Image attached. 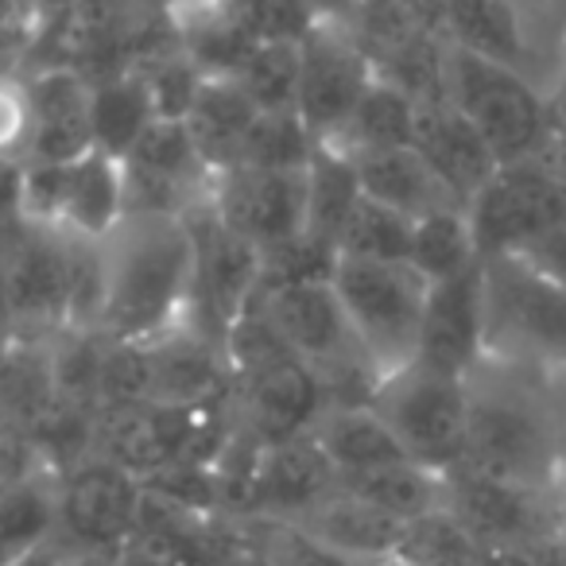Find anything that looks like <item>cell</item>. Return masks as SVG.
Wrapping results in <instances>:
<instances>
[{"instance_id":"6da1fadb","label":"cell","mask_w":566,"mask_h":566,"mask_svg":"<svg viewBox=\"0 0 566 566\" xmlns=\"http://www.w3.org/2000/svg\"><path fill=\"white\" fill-rule=\"evenodd\" d=\"M195 226L167 213H128L102 241L105 295L97 331L113 342H156L190 326Z\"/></svg>"},{"instance_id":"7a4b0ae2","label":"cell","mask_w":566,"mask_h":566,"mask_svg":"<svg viewBox=\"0 0 566 566\" xmlns=\"http://www.w3.org/2000/svg\"><path fill=\"white\" fill-rule=\"evenodd\" d=\"M465 465L563 493L566 458L555 380L485 357L465 380Z\"/></svg>"},{"instance_id":"3957f363","label":"cell","mask_w":566,"mask_h":566,"mask_svg":"<svg viewBox=\"0 0 566 566\" xmlns=\"http://www.w3.org/2000/svg\"><path fill=\"white\" fill-rule=\"evenodd\" d=\"M229 408L233 427L256 447L311 434L326 411L323 380L307 361L275 334L264 311L252 307L226 338Z\"/></svg>"},{"instance_id":"277c9868","label":"cell","mask_w":566,"mask_h":566,"mask_svg":"<svg viewBox=\"0 0 566 566\" xmlns=\"http://www.w3.org/2000/svg\"><path fill=\"white\" fill-rule=\"evenodd\" d=\"M485 275V357L566 385V287L527 264L501 256Z\"/></svg>"},{"instance_id":"5b68a950","label":"cell","mask_w":566,"mask_h":566,"mask_svg":"<svg viewBox=\"0 0 566 566\" xmlns=\"http://www.w3.org/2000/svg\"><path fill=\"white\" fill-rule=\"evenodd\" d=\"M264 318L287 346L323 380L326 408L334 403H369L380 385L373 365L365 361L331 280H287L264 287L256 300Z\"/></svg>"},{"instance_id":"8992f818","label":"cell","mask_w":566,"mask_h":566,"mask_svg":"<svg viewBox=\"0 0 566 566\" xmlns=\"http://www.w3.org/2000/svg\"><path fill=\"white\" fill-rule=\"evenodd\" d=\"M447 97L485 136L501 164L535 159L555 128L551 94L532 74L504 59L462 48V43L450 48Z\"/></svg>"},{"instance_id":"52a82bcc","label":"cell","mask_w":566,"mask_h":566,"mask_svg":"<svg viewBox=\"0 0 566 566\" xmlns=\"http://www.w3.org/2000/svg\"><path fill=\"white\" fill-rule=\"evenodd\" d=\"M331 283L377 380L416 361L419 326H423L427 292H431V283L416 268L338 256L331 268Z\"/></svg>"},{"instance_id":"ba28073f","label":"cell","mask_w":566,"mask_h":566,"mask_svg":"<svg viewBox=\"0 0 566 566\" xmlns=\"http://www.w3.org/2000/svg\"><path fill=\"white\" fill-rule=\"evenodd\" d=\"M369 403L392 427L396 442L411 462L434 473L465 462V411H470L465 380L411 361L380 380Z\"/></svg>"},{"instance_id":"9c48e42d","label":"cell","mask_w":566,"mask_h":566,"mask_svg":"<svg viewBox=\"0 0 566 566\" xmlns=\"http://www.w3.org/2000/svg\"><path fill=\"white\" fill-rule=\"evenodd\" d=\"M0 323L40 342L71 326V237L24 226L0 252Z\"/></svg>"},{"instance_id":"30bf717a","label":"cell","mask_w":566,"mask_h":566,"mask_svg":"<svg viewBox=\"0 0 566 566\" xmlns=\"http://www.w3.org/2000/svg\"><path fill=\"white\" fill-rule=\"evenodd\" d=\"M481 264L501 256H524L551 229L566 221V198L539 159L501 164L496 175L465 202Z\"/></svg>"},{"instance_id":"8fae6325","label":"cell","mask_w":566,"mask_h":566,"mask_svg":"<svg viewBox=\"0 0 566 566\" xmlns=\"http://www.w3.org/2000/svg\"><path fill=\"white\" fill-rule=\"evenodd\" d=\"M195 226V300H190V326L218 346H226L229 331L256 307L264 287V252L226 229L210 213V202L190 213Z\"/></svg>"},{"instance_id":"7c38bea8","label":"cell","mask_w":566,"mask_h":566,"mask_svg":"<svg viewBox=\"0 0 566 566\" xmlns=\"http://www.w3.org/2000/svg\"><path fill=\"white\" fill-rule=\"evenodd\" d=\"M442 509L465 524L481 547H535L558 527V496L496 473L454 465L442 473Z\"/></svg>"},{"instance_id":"4fadbf2b","label":"cell","mask_w":566,"mask_h":566,"mask_svg":"<svg viewBox=\"0 0 566 566\" xmlns=\"http://www.w3.org/2000/svg\"><path fill=\"white\" fill-rule=\"evenodd\" d=\"M300 97L295 113L315 136V144H334L357 102L377 82V66L369 63L346 24H315L300 43Z\"/></svg>"},{"instance_id":"5bb4252c","label":"cell","mask_w":566,"mask_h":566,"mask_svg":"<svg viewBox=\"0 0 566 566\" xmlns=\"http://www.w3.org/2000/svg\"><path fill=\"white\" fill-rule=\"evenodd\" d=\"M342 485L338 470L311 434L260 447L233 489L237 520H303Z\"/></svg>"},{"instance_id":"9a60e30c","label":"cell","mask_w":566,"mask_h":566,"mask_svg":"<svg viewBox=\"0 0 566 566\" xmlns=\"http://www.w3.org/2000/svg\"><path fill=\"white\" fill-rule=\"evenodd\" d=\"M59 527L66 551H120L140 520L144 481L105 458H86L55 481Z\"/></svg>"},{"instance_id":"2e32d148","label":"cell","mask_w":566,"mask_h":566,"mask_svg":"<svg viewBox=\"0 0 566 566\" xmlns=\"http://www.w3.org/2000/svg\"><path fill=\"white\" fill-rule=\"evenodd\" d=\"M210 213L268 256L307 229V175L229 167L210 182Z\"/></svg>"},{"instance_id":"e0dca14e","label":"cell","mask_w":566,"mask_h":566,"mask_svg":"<svg viewBox=\"0 0 566 566\" xmlns=\"http://www.w3.org/2000/svg\"><path fill=\"white\" fill-rule=\"evenodd\" d=\"M481 361H485V275L478 264L454 280L431 283L416 365L470 380Z\"/></svg>"},{"instance_id":"ac0fdd59","label":"cell","mask_w":566,"mask_h":566,"mask_svg":"<svg viewBox=\"0 0 566 566\" xmlns=\"http://www.w3.org/2000/svg\"><path fill=\"white\" fill-rule=\"evenodd\" d=\"M28 82V156L40 164H74L94 151V86L74 66H40L20 71Z\"/></svg>"},{"instance_id":"d6986e66","label":"cell","mask_w":566,"mask_h":566,"mask_svg":"<svg viewBox=\"0 0 566 566\" xmlns=\"http://www.w3.org/2000/svg\"><path fill=\"white\" fill-rule=\"evenodd\" d=\"M411 148L439 171V179L462 198V206L496 175L501 159L485 144V136L470 125L462 109L447 94L431 102H416L411 120Z\"/></svg>"},{"instance_id":"ffe728a7","label":"cell","mask_w":566,"mask_h":566,"mask_svg":"<svg viewBox=\"0 0 566 566\" xmlns=\"http://www.w3.org/2000/svg\"><path fill=\"white\" fill-rule=\"evenodd\" d=\"M151 346V373H156V403L171 408H210L229 400V357L226 346L182 326Z\"/></svg>"},{"instance_id":"44dd1931","label":"cell","mask_w":566,"mask_h":566,"mask_svg":"<svg viewBox=\"0 0 566 566\" xmlns=\"http://www.w3.org/2000/svg\"><path fill=\"white\" fill-rule=\"evenodd\" d=\"M128 218L125 159L94 148L74 164H63V198H59V233L102 244Z\"/></svg>"},{"instance_id":"7402d4cb","label":"cell","mask_w":566,"mask_h":566,"mask_svg":"<svg viewBox=\"0 0 566 566\" xmlns=\"http://www.w3.org/2000/svg\"><path fill=\"white\" fill-rule=\"evenodd\" d=\"M349 159L357 167L365 198L403 213L408 221L431 218L439 210H465L462 198L439 179V171L411 144L385 148V151H365V156H349Z\"/></svg>"},{"instance_id":"603a6c76","label":"cell","mask_w":566,"mask_h":566,"mask_svg":"<svg viewBox=\"0 0 566 566\" xmlns=\"http://www.w3.org/2000/svg\"><path fill=\"white\" fill-rule=\"evenodd\" d=\"M307 532H315L318 539H326L331 547H338L342 555H349L354 563H380V558L396 555V543L403 535V520L380 512L377 504L361 501L357 493H349L346 485H338L315 512H307L303 520Z\"/></svg>"},{"instance_id":"cb8c5ba5","label":"cell","mask_w":566,"mask_h":566,"mask_svg":"<svg viewBox=\"0 0 566 566\" xmlns=\"http://www.w3.org/2000/svg\"><path fill=\"white\" fill-rule=\"evenodd\" d=\"M256 113L260 109L249 102V94H244L233 78H206L202 86H198L182 125H187L190 140H195L202 164L210 167V175H221V171H229V167H237L241 144H244V136H249Z\"/></svg>"},{"instance_id":"d4e9b609","label":"cell","mask_w":566,"mask_h":566,"mask_svg":"<svg viewBox=\"0 0 566 566\" xmlns=\"http://www.w3.org/2000/svg\"><path fill=\"white\" fill-rule=\"evenodd\" d=\"M311 439L323 447V454L331 458L338 478L408 458L400 442H396L392 427L377 416L373 403H334L315 419Z\"/></svg>"},{"instance_id":"484cf974","label":"cell","mask_w":566,"mask_h":566,"mask_svg":"<svg viewBox=\"0 0 566 566\" xmlns=\"http://www.w3.org/2000/svg\"><path fill=\"white\" fill-rule=\"evenodd\" d=\"M51 473L0 481V566L20 563L55 539L59 493Z\"/></svg>"},{"instance_id":"4316f807","label":"cell","mask_w":566,"mask_h":566,"mask_svg":"<svg viewBox=\"0 0 566 566\" xmlns=\"http://www.w3.org/2000/svg\"><path fill=\"white\" fill-rule=\"evenodd\" d=\"M303 175H307V229H303V237L338 252L342 229L365 195L354 159L331 144H318Z\"/></svg>"},{"instance_id":"83f0119b","label":"cell","mask_w":566,"mask_h":566,"mask_svg":"<svg viewBox=\"0 0 566 566\" xmlns=\"http://www.w3.org/2000/svg\"><path fill=\"white\" fill-rule=\"evenodd\" d=\"M342 485L361 496V501L377 504L388 516L403 520V524L442 509V473L427 470V465L411 462V458L377 465V470L349 473V478H342Z\"/></svg>"},{"instance_id":"f1b7e54d","label":"cell","mask_w":566,"mask_h":566,"mask_svg":"<svg viewBox=\"0 0 566 566\" xmlns=\"http://www.w3.org/2000/svg\"><path fill=\"white\" fill-rule=\"evenodd\" d=\"M94 97H90V109H94V144L109 156L125 159L128 148L136 144V136L156 120L151 109L148 86H144L140 71H120L109 78L90 82Z\"/></svg>"},{"instance_id":"f546056e","label":"cell","mask_w":566,"mask_h":566,"mask_svg":"<svg viewBox=\"0 0 566 566\" xmlns=\"http://www.w3.org/2000/svg\"><path fill=\"white\" fill-rule=\"evenodd\" d=\"M478 244L465 210H439L431 218L411 221V249L408 268H416L427 283L454 280V275L478 268Z\"/></svg>"},{"instance_id":"4dcf8cb0","label":"cell","mask_w":566,"mask_h":566,"mask_svg":"<svg viewBox=\"0 0 566 566\" xmlns=\"http://www.w3.org/2000/svg\"><path fill=\"white\" fill-rule=\"evenodd\" d=\"M411 120H416V102L377 78L369 86V94L357 102L354 117L346 120V128H342L331 148L346 151V156L403 148V144H411Z\"/></svg>"},{"instance_id":"1f68e13d","label":"cell","mask_w":566,"mask_h":566,"mask_svg":"<svg viewBox=\"0 0 566 566\" xmlns=\"http://www.w3.org/2000/svg\"><path fill=\"white\" fill-rule=\"evenodd\" d=\"M392 558L400 566H481V543L450 509H434L403 527Z\"/></svg>"},{"instance_id":"d6a6232c","label":"cell","mask_w":566,"mask_h":566,"mask_svg":"<svg viewBox=\"0 0 566 566\" xmlns=\"http://www.w3.org/2000/svg\"><path fill=\"white\" fill-rule=\"evenodd\" d=\"M315 136L300 120V113H256L249 136L241 144L237 167H264V171H307L315 156Z\"/></svg>"},{"instance_id":"836d02e7","label":"cell","mask_w":566,"mask_h":566,"mask_svg":"<svg viewBox=\"0 0 566 566\" xmlns=\"http://www.w3.org/2000/svg\"><path fill=\"white\" fill-rule=\"evenodd\" d=\"M300 43H256L233 82L260 113H287L300 97Z\"/></svg>"},{"instance_id":"e575fe53","label":"cell","mask_w":566,"mask_h":566,"mask_svg":"<svg viewBox=\"0 0 566 566\" xmlns=\"http://www.w3.org/2000/svg\"><path fill=\"white\" fill-rule=\"evenodd\" d=\"M524 35L527 74L551 94L566 66V0H512Z\"/></svg>"},{"instance_id":"d590c367","label":"cell","mask_w":566,"mask_h":566,"mask_svg":"<svg viewBox=\"0 0 566 566\" xmlns=\"http://www.w3.org/2000/svg\"><path fill=\"white\" fill-rule=\"evenodd\" d=\"M408 249H411V221L403 213L388 210V206L361 195V202L354 206V213H349L346 229L338 237V256L408 264Z\"/></svg>"},{"instance_id":"8d00e7d4","label":"cell","mask_w":566,"mask_h":566,"mask_svg":"<svg viewBox=\"0 0 566 566\" xmlns=\"http://www.w3.org/2000/svg\"><path fill=\"white\" fill-rule=\"evenodd\" d=\"M249 539L260 547V555L272 566H365L342 555L315 532H307L295 520H244Z\"/></svg>"},{"instance_id":"74e56055","label":"cell","mask_w":566,"mask_h":566,"mask_svg":"<svg viewBox=\"0 0 566 566\" xmlns=\"http://www.w3.org/2000/svg\"><path fill=\"white\" fill-rule=\"evenodd\" d=\"M221 12L256 43H303L315 28L303 0H221Z\"/></svg>"},{"instance_id":"f35d334b","label":"cell","mask_w":566,"mask_h":566,"mask_svg":"<svg viewBox=\"0 0 566 566\" xmlns=\"http://www.w3.org/2000/svg\"><path fill=\"white\" fill-rule=\"evenodd\" d=\"M136 71H140L144 86H148L151 109H156V117H164V120H182V117H187L198 86L206 82L202 71H198V66L182 55V48L164 51V55L140 63Z\"/></svg>"},{"instance_id":"ab89813d","label":"cell","mask_w":566,"mask_h":566,"mask_svg":"<svg viewBox=\"0 0 566 566\" xmlns=\"http://www.w3.org/2000/svg\"><path fill=\"white\" fill-rule=\"evenodd\" d=\"M28 82L12 63L0 66V159L28 156Z\"/></svg>"},{"instance_id":"60d3db41","label":"cell","mask_w":566,"mask_h":566,"mask_svg":"<svg viewBox=\"0 0 566 566\" xmlns=\"http://www.w3.org/2000/svg\"><path fill=\"white\" fill-rule=\"evenodd\" d=\"M35 473H48V465H43L28 427L9 416H0V481L35 478ZM51 478H55V473H51Z\"/></svg>"},{"instance_id":"b9f144b4","label":"cell","mask_w":566,"mask_h":566,"mask_svg":"<svg viewBox=\"0 0 566 566\" xmlns=\"http://www.w3.org/2000/svg\"><path fill=\"white\" fill-rule=\"evenodd\" d=\"M524 260L539 268V272H547L551 280H558L566 287V221L558 229H551V233L543 237L539 244H532V249L524 252Z\"/></svg>"},{"instance_id":"7bdbcfd3","label":"cell","mask_w":566,"mask_h":566,"mask_svg":"<svg viewBox=\"0 0 566 566\" xmlns=\"http://www.w3.org/2000/svg\"><path fill=\"white\" fill-rule=\"evenodd\" d=\"M535 159H539L543 171L555 179V187L563 190V198H566V125H563V120H555L547 144H543V151Z\"/></svg>"},{"instance_id":"ee69618b","label":"cell","mask_w":566,"mask_h":566,"mask_svg":"<svg viewBox=\"0 0 566 566\" xmlns=\"http://www.w3.org/2000/svg\"><path fill=\"white\" fill-rule=\"evenodd\" d=\"M20 190H24V159H0V213L20 218Z\"/></svg>"},{"instance_id":"f6af8a7d","label":"cell","mask_w":566,"mask_h":566,"mask_svg":"<svg viewBox=\"0 0 566 566\" xmlns=\"http://www.w3.org/2000/svg\"><path fill=\"white\" fill-rule=\"evenodd\" d=\"M206 566H272L264 555H260V547L249 539V527H244V535L237 543H229L226 551H218V555L210 558Z\"/></svg>"},{"instance_id":"bcb514c9","label":"cell","mask_w":566,"mask_h":566,"mask_svg":"<svg viewBox=\"0 0 566 566\" xmlns=\"http://www.w3.org/2000/svg\"><path fill=\"white\" fill-rule=\"evenodd\" d=\"M140 0H82L78 12L71 17L86 20V24H109V20H120L125 12H133Z\"/></svg>"},{"instance_id":"7dc6e473","label":"cell","mask_w":566,"mask_h":566,"mask_svg":"<svg viewBox=\"0 0 566 566\" xmlns=\"http://www.w3.org/2000/svg\"><path fill=\"white\" fill-rule=\"evenodd\" d=\"M24 4H28V17H32V28L40 32V28H48V24H55V20H66L71 12H78L82 0H24Z\"/></svg>"},{"instance_id":"c3c4849f","label":"cell","mask_w":566,"mask_h":566,"mask_svg":"<svg viewBox=\"0 0 566 566\" xmlns=\"http://www.w3.org/2000/svg\"><path fill=\"white\" fill-rule=\"evenodd\" d=\"M315 17V24H346L349 12L357 9V0H303Z\"/></svg>"},{"instance_id":"681fc988","label":"cell","mask_w":566,"mask_h":566,"mask_svg":"<svg viewBox=\"0 0 566 566\" xmlns=\"http://www.w3.org/2000/svg\"><path fill=\"white\" fill-rule=\"evenodd\" d=\"M66 558H71V551H66L59 539H51V543H43L40 551H32V555H24L12 566H66Z\"/></svg>"},{"instance_id":"f907efd6","label":"cell","mask_w":566,"mask_h":566,"mask_svg":"<svg viewBox=\"0 0 566 566\" xmlns=\"http://www.w3.org/2000/svg\"><path fill=\"white\" fill-rule=\"evenodd\" d=\"M66 566H120L117 551H71Z\"/></svg>"},{"instance_id":"816d5d0a","label":"cell","mask_w":566,"mask_h":566,"mask_svg":"<svg viewBox=\"0 0 566 566\" xmlns=\"http://www.w3.org/2000/svg\"><path fill=\"white\" fill-rule=\"evenodd\" d=\"M551 105H555V120L566 125V66H563V74H558L555 86H551Z\"/></svg>"},{"instance_id":"f5cc1de1","label":"cell","mask_w":566,"mask_h":566,"mask_svg":"<svg viewBox=\"0 0 566 566\" xmlns=\"http://www.w3.org/2000/svg\"><path fill=\"white\" fill-rule=\"evenodd\" d=\"M555 388H558V416H563V458H566V385Z\"/></svg>"},{"instance_id":"db71d44e","label":"cell","mask_w":566,"mask_h":566,"mask_svg":"<svg viewBox=\"0 0 566 566\" xmlns=\"http://www.w3.org/2000/svg\"><path fill=\"white\" fill-rule=\"evenodd\" d=\"M558 524H566V489L558 493Z\"/></svg>"},{"instance_id":"11a10c76","label":"cell","mask_w":566,"mask_h":566,"mask_svg":"<svg viewBox=\"0 0 566 566\" xmlns=\"http://www.w3.org/2000/svg\"><path fill=\"white\" fill-rule=\"evenodd\" d=\"M365 566H400L396 558H380V563H365Z\"/></svg>"}]
</instances>
